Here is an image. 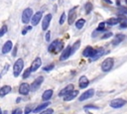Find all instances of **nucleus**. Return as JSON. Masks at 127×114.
Instances as JSON below:
<instances>
[{
  "label": "nucleus",
  "instance_id": "7c9ffc66",
  "mask_svg": "<svg viewBox=\"0 0 127 114\" xmlns=\"http://www.w3.org/2000/svg\"><path fill=\"white\" fill-rule=\"evenodd\" d=\"M53 113H54V110L52 108H46L45 110H43L39 114H53Z\"/></svg>",
  "mask_w": 127,
  "mask_h": 114
},
{
  "label": "nucleus",
  "instance_id": "ddd939ff",
  "mask_svg": "<svg viewBox=\"0 0 127 114\" xmlns=\"http://www.w3.org/2000/svg\"><path fill=\"white\" fill-rule=\"evenodd\" d=\"M88 84H89L88 78L85 75H81L79 77V79H78V86H79V88H81V89L86 88L88 86Z\"/></svg>",
  "mask_w": 127,
  "mask_h": 114
},
{
  "label": "nucleus",
  "instance_id": "4468645a",
  "mask_svg": "<svg viewBox=\"0 0 127 114\" xmlns=\"http://www.w3.org/2000/svg\"><path fill=\"white\" fill-rule=\"evenodd\" d=\"M71 56V46H68L67 48H65L64 50V52L62 53L61 57H60V60H64L66 58H68Z\"/></svg>",
  "mask_w": 127,
  "mask_h": 114
},
{
  "label": "nucleus",
  "instance_id": "e433bc0d",
  "mask_svg": "<svg viewBox=\"0 0 127 114\" xmlns=\"http://www.w3.org/2000/svg\"><path fill=\"white\" fill-rule=\"evenodd\" d=\"M22 113H23L22 109H20V108H16V109H14V110L12 111L11 114H22Z\"/></svg>",
  "mask_w": 127,
  "mask_h": 114
},
{
  "label": "nucleus",
  "instance_id": "1a4fd4ad",
  "mask_svg": "<svg viewBox=\"0 0 127 114\" xmlns=\"http://www.w3.org/2000/svg\"><path fill=\"white\" fill-rule=\"evenodd\" d=\"M43 81H44V77H43V76H38V77L32 82V84H31V90H32V91H36L38 88H40V86H41V84L43 83Z\"/></svg>",
  "mask_w": 127,
  "mask_h": 114
},
{
  "label": "nucleus",
  "instance_id": "79ce46f5",
  "mask_svg": "<svg viewBox=\"0 0 127 114\" xmlns=\"http://www.w3.org/2000/svg\"><path fill=\"white\" fill-rule=\"evenodd\" d=\"M50 39H51V32L48 31V33L46 34V41H50Z\"/></svg>",
  "mask_w": 127,
  "mask_h": 114
},
{
  "label": "nucleus",
  "instance_id": "473e14b6",
  "mask_svg": "<svg viewBox=\"0 0 127 114\" xmlns=\"http://www.w3.org/2000/svg\"><path fill=\"white\" fill-rule=\"evenodd\" d=\"M7 31H8V30H7V26H6V25H3L2 28H1V30H0V37H3Z\"/></svg>",
  "mask_w": 127,
  "mask_h": 114
},
{
  "label": "nucleus",
  "instance_id": "f3484780",
  "mask_svg": "<svg viewBox=\"0 0 127 114\" xmlns=\"http://www.w3.org/2000/svg\"><path fill=\"white\" fill-rule=\"evenodd\" d=\"M12 48H13V44H12V42L9 40V41H7V42H6V43L3 45L1 52H2V54H3V55L8 54V53H9V52L12 50Z\"/></svg>",
  "mask_w": 127,
  "mask_h": 114
},
{
  "label": "nucleus",
  "instance_id": "dca6fc26",
  "mask_svg": "<svg viewBox=\"0 0 127 114\" xmlns=\"http://www.w3.org/2000/svg\"><path fill=\"white\" fill-rule=\"evenodd\" d=\"M42 17H43V13H42L41 11L35 13V14L33 15V17H32V22H31V23H32V26H37V25L39 24V22L41 21Z\"/></svg>",
  "mask_w": 127,
  "mask_h": 114
},
{
  "label": "nucleus",
  "instance_id": "58836bf2",
  "mask_svg": "<svg viewBox=\"0 0 127 114\" xmlns=\"http://www.w3.org/2000/svg\"><path fill=\"white\" fill-rule=\"evenodd\" d=\"M31 111H32V109H31V105H28V106L25 108V110H24L25 114H29Z\"/></svg>",
  "mask_w": 127,
  "mask_h": 114
},
{
  "label": "nucleus",
  "instance_id": "9d476101",
  "mask_svg": "<svg viewBox=\"0 0 127 114\" xmlns=\"http://www.w3.org/2000/svg\"><path fill=\"white\" fill-rule=\"evenodd\" d=\"M30 90H31V85L26 82L20 84V86H19V93L21 95H28Z\"/></svg>",
  "mask_w": 127,
  "mask_h": 114
},
{
  "label": "nucleus",
  "instance_id": "c9c22d12",
  "mask_svg": "<svg viewBox=\"0 0 127 114\" xmlns=\"http://www.w3.org/2000/svg\"><path fill=\"white\" fill-rule=\"evenodd\" d=\"M54 66H55V64H54V63H51V64L45 66V67H44V70H45V71H50V70H52V69L54 68Z\"/></svg>",
  "mask_w": 127,
  "mask_h": 114
},
{
  "label": "nucleus",
  "instance_id": "39448f33",
  "mask_svg": "<svg viewBox=\"0 0 127 114\" xmlns=\"http://www.w3.org/2000/svg\"><path fill=\"white\" fill-rule=\"evenodd\" d=\"M126 103H127V101L125 99H123V98H115V99L110 101L109 105L112 108H121L124 105H126Z\"/></svg>",
  "mask_w": 127,
  "mask_h": 114
},
{
  "label": "nucleus",
  "instance_id": "c03bdc74",
  "mask_svg": "<svg viewBox=\"0 0 127 114\" xmlns=\"http://www.w3.org/2000/svg\"><path fill=\"white\" fill-rule=\"evenodd\" d=\"M103 1H105L106 3H108V4H111L112 3V1L111 0H103Z\"/></svg>",
  "mask_w": 127,
  "mask_h": 114
},
{
  "label": "nucleus",
  "instance_id": "6e6552de",
  "mask_svg": "<svg viewBox=\"0 0 127 114\" xmlns=\"http://www.w3.org/2000/svg\"><path fill=\"white\" fill-rule=\"evenodd\" d=\"M93 95H94V89H93V88L87 89L86 91H84L83 93H81V95L79 96V101H84V100H87V99L91 98Z\"/></svg>",
  "mask_w": 127,
  "mask_h": 114
},
{
  "label": "nucleus",
  "instance_id": "7ed1b4c3",
  "mask_svg": "<svg viewBox=\"0 0 127 114\" xmlns=\"http://www.w3.org/2000/svg\"><path fill=\"white\" fill-rule=\"evenodd\" d=\"M113 65H114V59L112 57H107L101 63V69H102V71L107 72V71L112 69Z\"/></svg>",
  "mask_w": 127,
  "mask_h": 114
},
{
  "label": "nucleus",
  "instance_id": "de8ad7c7",
  "mask_svg": "<svg viewBox=\"0 0 127 114\" xmlns=\"http://www.w3.org/2000/svg\"><path fill=\"white\" fill-rule=\"evenodd\" d=\"M87 114H92V113H87Z\"/></svg>",
  "mask_w": 127,
  "mask_h": 114
},
{
  "label": "nucleus",
  "instance_id": "f257e3e1",
  "mask_svg": "<svg viewBox=\"0 0 127 114\" xmlns=\"http://www.w3.org/2000/svg\"><path fill=\"white\" fill-rule=\"evenodd\" d=\"M64 49V42L61 41V40H55L51 43V45L49 46L48 48V51L50 53H54V54H57V53H60L62 50Z\"/></svg>",
  "mask_w": 127,
  "mask_h": 114
},
{
  "label": "nucleus",
  "instance_id": "f03ea898",
  "mask_svg": "<svg viewBox=\"0 0 127 114\" xmlns=\"http://www.w3.org/2000/svg\"><path fill=\"white\" fill-rule=\"evenodd\" d=\"M23 67H24V60L22 58H18L13 65V74L15 77H18L20 75Z\"/></svg>",
  "mask_w": 127,
  "mask_h": 114
},
{
  "label": "nucleus",
  "instance_id": "a18cd8bd",
  "mask_svg": "<svg viewBox=\"0 0 127 114\" xmlns=\"http://www.w3.org/2000/svg\"><path fill=\"white\" fill-rule=\"evenodd\" d=\"M1 114H8V111H5V110H3V111L1 112Z\"/></svg>",
  "mask_w": 127,
  "mask_h": 114
},
{
  "label": "nucleus",
  "instance_id": "bb28decb",
  "mask_svg": "<svg viewBox=\"0 0 127 114\" xmlns=\"http://www.w3.org/2000/svg\"><path fill=\"white\" fill-rule=\"evenodd\" d=\"M84 8H85V12H86V14H89V13L91 12V10H92L93 6H92V4H91L90 2H87V3L85 4Z\"/></svg>",
  "mask_w": 127,
  "mask_h": 114
},
{
  "label": "nucleus",
  "instance_id": "49530a36",
  "mask_svg": "<svg viewBox=\"0 0 127 114\" xmlns=\"http://www.w3.org/2000/svg\"><path fill=\"white\" fill-rule=\"evenodd\" d=\"M125 2H126V3H127V0H125Z\"/></svg>",
  "mask_w": 127,
  "mask_h": 114
},
{
  "label": "nucleus",
  "instance_id": "72a5a7b5",
  "mask_svg": "<svg viewBox=\"0 0 127 114\" xmlns=\"http://www.w3.org/2000/svg\"><path fill=\"white\" fill-rule=\"evenodd\" d=\"M83 108H84L85 110H87V109H95V110L99 109V107H98V106H96V105H92V104H89V105H85Z\"/></svg>",
  "mask_w": 127,
  "mask_h": 114
},
{
  "label": "nucleus",
  "instance_id": "f8f14e48",
  "mask_svg": "<svg viewBox=\"0 0 127 114\" xmlns=\"http://www.w3.org/2000/svg\"><path fill=\"white\" fill-rule=\"evenodd\" d=\"M42 65V59H41V57H36L33 61H32V64H31V70H32V72H34V71H36L38 68H40V66Z\"/></svg>",
  "mask_w": 127,
  "mask_h": 114
},
{
  "label": "nucleus",
  "instance_id": "f704fd0d",
  "mask_svg": "<svg viewBox=\"0 0 127 114\" xmlns=\"http://www.w3.org/2000/svg\"><path fill=\"white\" fill-rule=\"evenodd\" d=\"M113 36V34L111 33V32H107V33H105L103 36H102V38L101 39H104V40H106V39H108V38H111Z\"/></svg>",
  "mask_w": 127,
  "mask_h": 114
},
{
  "label": "nucleus",
  "instance_id": "2f4dec72",
  "mask_svg": "<svg viewBox=\"0 0 127 114\" xmlns=\"http://www.w3.org/2000/svg\"><path fill=\"white\" fill-rule=\"evenodd\" d=\"M65 18H66V15H65V13L64 12V13L61 15V18H60V21H59L60 25H63V24L64 23V21H65Z\"/></svg>",
  "mask_w": 127,
  "mask_h": 114
},
{
  "label": "nucleus",
  "instance_id": "a19ab883",
  "mask_svg": "<svg viewBox=\"0 0 127 114\" xmlns=\"http://www.w3.org/2000/svg\"><path fill=\"white\" fill-rule=\"evenodd\" d=\"M16 55H17V46H15V47H14V49H13L12 57H16Z\"/></svg>",
  "mask_w": 127,
  "mask_h": 114
},
{
  "label": "nucleus",
  "instance_id": "4c0bfd02",
  "mask_svg": "<svg viewBox=\"0 0 127 114\" xmlns=\"http://www.w3.org/2000/svg\"><path fill=\"white\" fill-rule=\"evenodd\" d=\"M32 29V26H28V27H26L25 29H23V31H22V35H25L29 30H31Z\"/></svg>",
  "mask_w": 127,
  "mask_h": 114
},
{
  "label": "nucleus",
  "instance_id": "c756f323",
  "mask_svg": "<svg viewBox=\"0 0 127 114\" xmlns=\"http://www.w3.org/2000/svg\"><path fill=\"white\" fill-rule=\"evenodd\" d=\"M31 72H32L31 68H27V69H25V71H24V73H23V78H28V77L30 76Z\"/></svg>",
  "mask_w": 127,
  "mask_h": 114
},
{
  "label": "nucleus",
  "instance_id": "cd10ccee",
  "mask_svg": "<svg viewBox=\"0 0 127 114\" xmlns=\"http://www.w3.org/2000/svg\"><path fill=\"white\" fill-rule=\"evenodd\" d=\"M105 24H106V22H101L99 25H98V27H97V29H96V31L97 32H104L105 31Z\"/></svg>",
  "mask_w": 127,
  "mask_h": 114
},
{
  "label": "nucleus",
  "instance_id": "37998d69",
  "mask_svg": "<svg viewBox=\"0 0 127 114\" xmlns=\"http://www.w3.org/2000/svg\"><path fill=\"white\" fill-rule=\"evenodd\" d=\"M7 68H9V64L7 63V64H5V66H4V69H3V71L1 72V75H3L4 73H5V71L7 70Z\"/></svg>",
  "mask_w": 127,
  "mask_h": 114
},
{
  "label": "nucleus",
  "instance_id": "a878e982",
  "mask_svg": "<svg viewBox=\"0 0 127 114\" xmlns=\"http://www.w3.org/2000/svg\"><path fill=\"white\" fill-rule=\"evenodd\" d=\"M84 23H85V20H84V19H78V20H76V22H75V27H76V29H81V28L83 27Z\"/></svg>",
  "mask_w": 127,
  "mask_h": 114
},
{
  "label": "nucleus",
  "instance_id": "9b49d317",
  "mask_svg": "<svg viewBox=\"0 0 127 114\" xmlns=\"http://www.w3.org/2000/svg\"><path fill=\"white\" fill-rule=\"evenodd\" d=\"M51 20H52V15L51 14H47L44 19H43V22H42V29L44 31H47L49 26H50V23H51Z\"/></svg>",
  "mask_w": 127,
  "mask_h": 114
},
{
  "label": "nucleus",
  "instance_id": "2eb2a0df",
  "mask_svg": "<svg viewBox=\"0 0 127 114\" xmlns=\"http://www.w3.org/2000/svg\"><path fill=\"white\" fill-rule=\"evenodd\" d=\"M72 90H74L73 89V85L72 84H68V85H66L65 87H64L61 91H60V93H59V96H61V97H64V96H65V95H67L68 93H70Z\"/></svg>",
  "mask_w": 127,
  "mask_h": 114
},
{
  "label": "nucleus",
  "instance_id": "4be33fe9",
  "mask_svg": "<svg viewBox=\"0 0 127 114\" xmlns=\"http://www.w3.org/2000/svg\"><path fill=\"white\" fill-rule=\"evenodd\" d=\"M52 96H53V90L48 89V90L44 91V93L42 95V98H43V100H49V99H51Z\"/></svg>",
  "mask_w": 127,
  "mask_h": 114
},
{
  "label": "nucleus",
  "instance_id": "ea45409f",
  "mask_svg": "<svg viewBox=\"0 0 127 114\" xmlns=\"http://www.w3.org/2000/svg\"><path fill=\"white\" fill-rule=\"evenodd\" d=\"M120 28H127V21L126 20L120 22Z\"/></svg>",
  "mask_w": 127,
  "mask_h": 114
},
{
  "label": "nucleus",
  "instance_id": "0eeeda50",
  "mask_svg": "<svg viewBox=\"0 0 127 114\" xmlns=\"http://www.w3.org/2000/svg\"><path fill=\"white\" fill-rule=\"evenodd\" d=\"M76 9H77V6H74L73 8H71L68 12V16H67V22L69 25L73 24L74 21H75V18H76Z\"/></svg>",
  "mask_w": 127,
  "mask_h": 114
},
{
  "label": "nucleus",
  "instance_id": "b1692460",
  "mask_svg": "<svg viewBox=\"0 0 127 114\" xmlns=\"http://www.w3.org/2000/svg\"><path fill=\"white\" fill-rule=\"evenodd\" d=\"M79 46H80V41H79V40L75 41V42L72 44V46H71V55H73V54L76 52V50L79 48Z\"/></svg>",
  "mask_w": 127,
  "mask_h": 114
},
{
  "label": "nucleus",
  "instance_id": "20e7f679",
  "mask_svg": "<svg viewBox=\"0 0 127 114\" xmlns=\"http://www.w3.org/2000/svg\"><path fill=\"white\" fill-rule=\"evenodd\" d=\"M32 14H33V10L31 8H26L23 13H22V23L23 24H28L30 22V20L32 19Z\"/></svg>",
  "mask_w": 127,
  "mask_h": 114
},
{
  "label": "nucleus",
  "instance_id": "393cba45",
  "mask_svg": "<svg viewBox=\"0 0 127 114\" xmlns=\"http://www.w3.org/2000/svg\"><path fill=\"white\" fill-rule=\"evenodd\" d=\"M102 55H104V50L102 49V48H98L97 49V52H96V55H95V57H92L91 59L92 60H94V59H97L99 57H101Z\"/></svg>",
  "mask_w": 127,
  "mask_h": 114
},
{
  "label": "nucleus",
  "instance_id": "a211bd4d",
  "mask_svg": "<svg viewBox=\"0 0 127 114\" xmlns=\"http://www.w3.org/2000/svg\"><path fill=\"white\" fill-rule=\"evenodd\" d=\"M124 39H125V35H124V34H117V35H115V37H114L113 40H112V45H113V46H117V45H119Z\"/></svg>",
  "mask_w": 127,
  "mask_h": 114
},
{
  "label": "nucleus",
  "instance_id": "5701e85b",
  "mask_svg": "<svg viewBox=\"0 0 127 114\" xmlns=\"http://www.w3.org/2000/svg\"><path fill=\"white\" fill-rule=\"evenodd\" d=\"M118 23H120L119 18H110L106 21V24L109 25V26H114V25H117Z\"/></svg>",
  "mask_w": 127,
  "mask_h": 114
},
{
  "label": "nucleus",
  "instance_id": "c85d7f7f",
  "mask_svg": "<svg viewBox=\"0 0 127 114\" xmlns=\"http://www.w3.org/2000/svg\"><path fill=\"white\" fill-rule=\"evenodd\" d=\"M118 11H119L120 15H123V16L127 15V7H126V6H121V7H119Z\"/></svg>",
  "mask_w": 127,
  "mask_h": 114
},
{
  "label": "nucleus",
  "instance_id": "412c9836",
  "mask_svg": "<svg viewBox=\"0 0 127 114\" xmlns=\"http://www.w3.org/2000/svg\"><path fill=\"white\" fill-rule=\"evenodd\" d=\"M11 89H12V88H11L10 85H3V86L0 88V96H1V97H4L6 94L10 93Z\"/></svg>",
  "mask_w": 127,
  "mask_h": 114
},
{
  "label": "nucleus",
  "instance_id": "6ab92c4d",
  "mask_svg": "<svg viewBox=\"0 0 127 114\" xmlns=\"http://www.w3.org/2000/svg\"><path fill=\"white\" fill-rule=\"evenodd\" d=\"M49 104H50V102H49V101H46V102H44V103H41L40 105H38V106L33 110V112H34V113H39V112L43 111L44 109L48 108Z\"/></svg>",
  "mask_w": 127,
  "mask_h": 114
},
{
  "label": "nucleus",
  "instance_id": "aec40b11",
  "mask_svg": "<svg viewBox=\"0 0 127 114\" xmlns=\"http://www.w3.org/2000/svg\"><path fill=\"white\" fill-rule=\"evenodd\" d=\"M77 94H78V91H77V90H72L70 93H68L67 95L64 96V101H70V100L74 99V98L77 96Z\"/></svg>",
  "mask_w": 127,
  "mask_h": 114
},
{
  "label": "nucleus",
  "instance_id": "423d86ee",
  "mask_svg": "<svg viewBox=\"0 0 127 114\" xmlns=\"http://www.w3.org/2000/svg\"><path fill=\"white\" fill-rule=\"evenodd\" d=\"M96 52H97V49H93L92 47L87 46V47L83 50L82 55H83V57H91V58H92V57H95Z\"/></svg>",
  "mask_w": 127,
  "mask_h": 114
}]
</instances>
